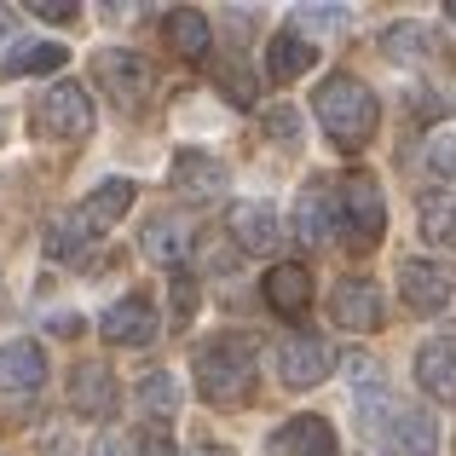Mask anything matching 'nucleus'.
Listing matches in <instances>:
<instances>
[{"label": "nucleus", "instance_id": "nucleus-19", "mask_svg": "<svg viewBox=\"0 0 456 456\" xmlns=\"http://www.w3.org/2000/svg\"><path fill=\"white\" fill-rule=\"evenodd\" d=\"M162 23H167V46H174L179 58H208V46H214L208 12H197V6H174Z\"/></svg>", "mask_w": 456, "mask_h": 456}, {"label": "nucleus", "instance_id": "nucleus-38", "mask_svg": "<svg viewBox=\"0 0 456 456\" xmlns=\"http://www.w3.org/2000/svg\"><path fill=\"white\" fill-rule=\"evenodd\" d=\"M451 23H456V0H451Z\"/></svg>", "mask_w": 456, "mask_h": 456}, {"label": "nucleus", "instance_id": "nucleus-30", "mask_svg": "<svg viewBox=\"0 0 456 456\" xmlns=\"http://www.w3.org/2000/svg\"><path fill=\"white\" fill-rule=\"evenodd\" d=\"M191 312H197V283L174 272V323H191Z\"/></svg>", "mask_w": 456, "mask_h": 456}, {"label": "nucleus", "instance_id": "nucleus-27", "mask_svg": "<svg viewBox=\"0 0 456 456\" xmlns=\"http://www.w3.org/2000/svg\"><path fill=\"white\" fill-rule=\"evenodd\" d=\"M381 46H387V58H399V64H422V58L434 53V41L422 35V23H393V29L381 35Z\"/></svg>", "mask_w": 456, "mask_h": 456}, {"label": "nucleus", "instance_id": "nucleus-9", "mask_svg": "<svg viewBox=\"0 0 456 456\" xmlns=\"http://www.w3.org/2000/svg\"><path fill=\"white\" fill-rule=\"evenodd\" d=\"M116 399H122V387H116L110 364L87 358V364L69 370V411H76V416H87V422H104V416H116Z\"/></svg>", "mask_w": 456, "mask_h": 456}, {"label": "nucleus", "instance_id": "nucleus-15", "mask_svg": "<svg viewBox=\"0 0 456 456\" xmlns=\"http://www.w3.org/2000/svg\"><path fill=\"white\" fill-rule=\"evenodd\" d=\"M167 185H174L179 197H191V202H208V197H220V191H225V167L214 162L208 151H179Z\"/></svg>", "mask_w": 456, "mask_h": 456}, {"label": "nucleus", "instance_id": "nucleus-32", "mask_svg": "<svg viewBox=\"0 0 456 456\" xmlns=\"http://www.w3.org/2000/svg\"><path fill=\"white\" fill-rule=\"evenodd\" d=\"M266 134L272 139H295V110L283 104V110H266Z\"/></svg>", "mask_w": 456, "mask_h": 456}, {"label": "nucleus", "instance_id": "nucleus-18", "mask_svg": "<svg viewBox=\"0 0 456 456\" xmlns=\"http://www.w3.org/2000/svg\"><path fill=\"white\" fill-rule=\"evenodd\" d=\"M41 381H46V353L35 341L0 346V393H35Z\"/></svg>", "mask_w": 456, "mask_h": 456}, {"label": "nucleus", "instance_id": "nucleus-6", "mask_svg": "<svg viewBox=\"0 0 456 456\" xmlns=\"http://www.w3.org/2000/svg\"><path fill=\"white\" fill-rule=\"evenodd\" d=\"M35 122H41V134H53V139H81L93 127V99L76 87V81H53V87L35 93Z\"/></svg>", "mask_w": 456, "mask_h": 456}, {"label": "nucleus", "instance_id": "nucleus-13", "mask_svg": "<svg viewBox=\"0 0 456 456\" xmlns=\"http://www.w3.org/2000/svg\"><path fill=\"white\" fill-rule=\"evenodd\" d=\"M272 456H341V439L323 416H289L272 428Z\"/></svg>", "mask_w": 456, "mask_h": 456}, {"label": "nucleus", "instance_id": "nucleus-17", "mask_svg": "<svg viewBox=\"0 0 456 456\" xmlns=\"http://www.w3.org/2000/svg\"><path fill=\"white\" fill-rule=\"evenodd\" d=\"M416 381L428 399L456 404V341H428L416 346Z\"/></svg>", "mask_w": 456, "mask_h": 456}, {"label": "nucleus", "instance_id": "nucleus-7", "mask_svg": "<svg viewBox=\"0 0 456 456\" xmlns=\"http://www.w3.org/2000/svg\"><path fill=\"white\" fill-rule=\"evenodd\" d=\"M381 456H439V422L422 404H399L381 428Z\"/></svg>", "mask_w": 456, "mask_h": 456}, {"label": "nucleus", "instance_id": "nucleus-21", "mask_svg": "<svg viewBox=\"0 0 456 456\" xmlns=\"http://www.w3.org/2000/svg\"><path fill=\"white\" fill-rule=\"evenodd\" d=\"M306 301H312V272L306 266H295V260H283V266H272L266 272V306L272 312H306Z\"/></svg>", "mask_w": 456, "mask_h": 456}, {"label": "nucleus", "instance_id": "nucleus-4", "mask_svg": "<svg viewBox=\"0 0 456 456\" xmlns=\"http://www.w3.org/2000/svg\"><path fill=\"white\" fill-rule=\"evenodd\" d=\"M93 76H99L104 99H110L116 110H127V116L151 99V64L139 53H116V46L110 53H93Z\"/></svg>", "mask_w": 456, "mask_h": 456}, {"label": "nucleus", "instance_id": "nucleus-23", "mask_svg": "<svg viewBox=\"0 0 456 456\" xmlns=\"http://www.w3.org/2000/svg\"><path fill=\"white\" fill-rule=\"evenodd\" d=\"M69 53L58 41H23L18 53L0 58V76H53V69H64Z\"/></svg>", "mask_w": 456, "mask_h": 456}, {"label": "nucleus", "instance_id": "nucleus-5", "mask_svg": "<svg viewBox=\"0 0 456 456\" xmlns=\"http://www.w3.org/2000/svg\"><path fill=\"white\" fill-rule=\"evenodd\" d=\"M399 295L411 312H445L451 295H456V266L451 260H434V255L399 260Z\"/></svg>", "mask_w": 456, "mask_h": 456}, {"label": "nucleus", "instance_id": "nucleus-20", "mask_svg": "<svg viewBox=\"0 0 456 456\" xmlns=\"http://www.w3.org/2000/svg\"><path fill=\"white\" fill-rule=\"evenodd\" d=\"M312 64H318V46H312V41H301L295 29L272 35V46H266V76H272V81L312 76Z\"/></svg>", "mask_w": 456, "mask_h": 456}, {"label": "nucleus", "instance_id": "nucleus-1", "mask_svg": "<svg viewBox=\"0 0 456 456\" xmlns=\"http://www.w3.org/2000/svg\"><path fill=\"white\" fill-rule=\"evenodd\" d=\"M255 335H214V341L197 346L191 358V376H197V393L208 404H243L255 393Z\"/></svg>", "mask_w": 456, "mask_h": 456}, {"label": "nucleus", "instance_id": "nucleus-3", "mask_svg": "<svg viewBox=\"0 0 456 456\" xmlns=\"http://www.w3.org/2000/svg\"><path fill=\"white\" fill-rule=\"evenodd\" d=\"M335 202H341V225L335 232L346 237V248L353 255H364V248L381 243V232H387V202H381V185L370 174H353L341 191H335Z\"/></svg>", "mask_w": 456, "mask_h": 456}, {"label": "nucleus", "instance_id": "nucleus-22", "mask_svg": "<svg viewBox=\"0 0 456 456\" xmlns=\"http://www.w3.org/2000/svg\"><path fill=\"white\" fill-rule=\"evenodd\" d=\"M134 197H139V191H134V179H104V185L93 191L87 202H81V214H87V225H93V232H110V225L122 220L127 208H134Z\"/></svg>", "mask_w": 456, "mask_h": 456}, {"label": "nucleus", "instance_id": "nucleus-26", "mask_svg": "<svg viewBox=\"0 0 456 456\" xmlns=\"http://www.w3.org/2000/svg\"><path fill=\"white\" fill-rule=\"evenodd\" d=\"M422 237L428 243H456V197H445V191L422 197Z\"/></svg>", "mask_w": 456, "mask_h": 456}, {"label": "nucleus", "instance_id": "nucleus-8", "mask_svg": "<svg viewBox=\"0 0 456 456\" xmlns=\"http://www.w3.org/2000/svg\"><path fill=\"white\" fill-rule=\"evenodd\" d=\"M330 370H335V353H330L323 335H283V346H278L283 387H318Z\"/></svg>", "mask_w": 456, "mask_h": 456}, {"label": "nucleus", "instance_id": "nucleus-14", "mask_svg": "<svg viewBox=\"0 0 456 456\" xmlns=\"http://www.w3.org/2000/svg\"><path fill=\"white\" fill-rule=\"evenodd\" d=\"M191 243H197V232H191L185 214H156V220H145V237H139L145 260H156V266H167V272H179V260L191 255Z\"/></svg>", "mask_w": 456, "mask_h": 456}, {"label": "nucleus", "instance_id": "nucleus-37", "mask_svg": "<svg viewBox=\"0 0 456 456\" xmlns=\"http://www.w3.org/2000/svg\"><path fill=\"white\" fill-rule=\"evenodd\" d=\"M0 139H6V116H0Z\"/></svg>", "mask_w": 456, "mask_h": 456}, {"label": "nucleus", "instance_id": "nucleus-10", "mask_svg": "<svg viewBox=\"0 0 456 456\" xmlns=\"http://www.w3.org/2000/svg\"><path fill=\"white\" fill-rule=\"evenodd\" d=\"M330 318L341 323V330H353V335L381 330V289L370 278H341L330 289Z\"/></svg>", "mask_w": 456, "mask_h": 456}, {"label": "nucleus", "instance_id": "nucleus-31", "mask_svg": "<svg viewBox=\"0 0 456 456\" xmlns=\"http://www.w3.org/2000/svg\"><path fill=\"white\" fill-rule=\"evenodd\" d=\"M134 456H174V439H167L162 428H151V434H139V445H134Z\"/></svg>", "mask_w": 456, "mask_h": 456}, {"label": "nucleus", "instance_id": "nucleus-36", "mask_svg": "<svg viewBox=\"0 0 456 456\" xmlns=\"http://www.w3.org/2000/svg\"><path fill=\"white\" fill-rule=\"evenodd\" d=\"M185 456H232V451H225V445H214V439H202V445H191Z\"/></svg>", "mask_w": 456, "mask_h": 456}, {"label": "nucleus", "instance_id": "nucleus-12", "mask_svg": "<svg viewBox=\"0 0 456 456\" xmlns=\"http://www.w3.org/2000/svg\"><path fill=\"white\" fill-rule=\"evenodd\" d=\"M278 232H283V220L272 202H232V214H225V237L237 248H248V255H272Z\"/></svg>", "mask_w": 456, "mask_h": 456}, {"label": "nucleus", "instance_id": "nucleus-2", "mask_svg": "<svg viewBox=\"0 0 456 456\" xmlns=\"http://www.w3.org/2000/svg\"><path fill=\"white\" fill-rule=\"evenodd\" d=\"M312 110H318L323 134H330L341 151H364L370 139H376V122H381L376 93H370L358 76H330V81H318V93H312Z\"/></svg>", "mask_w": 456, "mask_h": 456}, {"label": "nucleus", "instance_id": "nucleus-33", "mask_svg": "<svg viewBox=\"0 0 456 456\" xmlns=\"http://www.w3.org/2000/svg\"><path fill=\"white\" fill-rule=\"evenodd\" d=\"M76 12H81V6H69V0H41V6H35V18H46V23H69Z\"/></svg>", "mask_w": 456, "mask_h": 456}, {"label": "nucleus", "instance_id": "nucleus-29", "mask_svg": "<svg viewBox=\"0 0 456 456\" xmlns=\"http://www.w3.org/2000/svg\"><path fill=\"white\" fill-rule=\"evenodd\" d=\"M428 167H434V179H456V134H439L428 145Z\"/></svg>", "mask_w": 456, "mask_h": 456}, {"label": "nucleus", "instance_id": "nucleus-34", "mask_svg": "<svg viewBox=\"0 0 456 456\" xmlns=\"http://www.w3.org/2000/svg\"><path fill=\"white\" fill-rule=\"evenodd\" d=\"M301 23H346V6H301Z\"/></svg>", "mask_w": 456, "mask_h": 456}, {"label": "nucleus", "instance_id": "nucleus-35", "mask_svg": "<svg viewBox=\"0 0 456 456\" xmlns=\"http://www.w3.org/2000/svg\"><path fill=\"white\" fill-rule=\"evenodd\" d=\"M93 456H134V451H127V439H104V445L93 451Z\"/></svg>", "mask_w": 456, "mask_h": 456}, {"label": "nucleus", "instance_id": "nucleus-25", "mask_svg": "<svg viewBox=\"0 0 456 456\" xmlns=\"http://www.w3.org/2000/svg\"><path fill=\"white\" fill-rule=\"evenodd\" d=\"M139 404H145V416L156 428H167L179 416V381L167 376V370H151V376L139 381Z\"/></svg>", "mask_w": 456, "mask_h": 456}, {"label": "nucleus", "instance_id": "nucleus-16", "mask_svg": "<svg viewBox=\"0 0 456 456\" xmlns=\"http://www.w3.org/2000/svg\"><path fill=\"white\" fill-rule=\"evenodd\" d=\"M335 225H341V202H335V191L306 185L301 202H295V232H301V243L306 248H323L335 237Z\"/></svg>", "mask_w": 456, "mask_h": 456}, {"label": "nucleus", "instance_id": "nucleus-24", "mask_svg": "<svg viewBox=\"0 0 456 456\" xmlns=\"http://www.w3.org/2000/svg\"><path fill=\"white\" fill-rule=\"evenodd\" d=\"M93 237H99V232L87 225V214L69 208V214H58V220L46 225V255H53V260H76L81 248L93 243Z\"/></svg>", "mask_w": 456, "mask_h": 456}, {"label": "nucleus", "instance_id": "nucleus-28", "mask_svg": "<svg viewBox=\"0 0 456 456\" xmlns=\"http://www.w3.org/2000/svg\"><path fill=\"white\" fill-rule=\"evenodd\" d=\"M197 255H202V272H232L237 266V248H232V237H197Z\"/></svg>", "mask_w": 456, "mask_h": 456}, {"label": "nucleus", "instance_id": "nucleus-11", "mask_svg": "<svg viewBox=\"0 0 456 456\" xmlns=\"http://www.w3.org/2000/svg\"><path fill=\"white\" fill-rule=\"evenodd\" d=\"M99 335L110 346H151L156 341V306H151V295H122L116 306H104Z\"/></svg>", "mask_w": 456, "mask_h": 456}]
</instances>
